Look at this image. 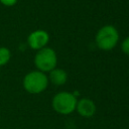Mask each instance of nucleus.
Instances as JSON below:
<instances>
[{
    "label": "nucleus",
    "mask_w": 129,
    "mask_h": 129,
    "mask_svg": "<svg viewBox=\"0 0 129 129\" xmlns=\"http://www.w3.org/2000/svg\"><path fill=\"white\" fill-rule=\"evenodd\" d=\"M11 59V51L6 46H0V67L7 64Z\"/></svg>",
    "instance_id": "obj_8"
},
{
    "label": "nucleus",
    "mask_w": 129,
    "mask_h": 129,
    "mask_svg": "<svg viewBox=\"0 0 129 129\" xmlns=\"http://www.w3.org/2000/svg\"><path fill=\"white\" fill-rule=\"evenodd\" d=\"M76 110L81 116L89 118V117H92L96 113L97 108H96L94 101H92L89 98H82L81 100L77 101Z\"/></svg>",
    "instance_id": "obj_6"
},
{
    "label": "nucleus",
    "mask_w": 129,
    "mask_h": 129,
    "mask_svg": "<svg viewBox=\"0 0 129 129\" xmlns=\"http://www.w3.org/2000/svg\"><path fill=\"white\" fill-rule=\"evenodd\" d=\"M57 56L56 52L48 46H45L39 50H36L34 55V66L36 70L42 73H49L56 68Z\"/></svg>",
    "instance_id": "obj_3"
},
{
    "label": "nucleus",
    "mask_w": 129,
    "mask_h": 129,
    "mask_svg": "<svg viewBox=\"0 0 129 129\" xmlns=\"http://www.w3.org/2000/svg\"><path fill=\"white\" fill-rule=\"evenodd\" d=\"M76 96L69 92H59L55 94L51 101L53 110L61 115H69L76 110Z\"/></svg>",
    "instance_id": "obj_4"
},
{
    "label": "nucleus",
    "mask_w": 129,
    "mask_h": 129,
    "mask_svg": "<svg viewBox=\"0 0 129 129\" xmlns=\"http://www.w3.org/2000/svg\"><path fill=\"white\" fill-rule=\"evenodd\" d=\"M121 49H122V51H123L125 54L129 55V36H127V37L122 41V43H121Z\"/></svg>",
    "instance_id": "obj_9"
},
{
    "label": "nucleus",
    "mask_w": 129,
    "mask_h": 129,
    "mask_svg": "<svg viewBox=\"0 0 129 129\" xmlns=\"http://www.w3.org/2000/svg\"><path fill=\"white\" fill-rule=\"evenodd\" d=\"M48 78L45 73L38 70L31 71L27 73L22 81L23 88L26 92L30 94H40L48 86Z\"/></svg>",
    "instance_id": "obj_2"
},
{
    "label": "nucleus",
    "mask_w": 129,
    "mask_h": 129,
    "mask_svg": "<svg viewBox=\"0 0 129 129\" xmlns=\"http://www.w3.org/2000/svg\"><path fill=\"white\" fill-rule=\"evenodd\" d=\"M119 41V33L115 26L104 25L96 33L95 42L101 50H111L113 49Z\"/></svg>",
    "instance_id": "obj_1"
},
{
    "label": "nucleus",
    "mask_w": 129,
    "mask_h": 129,
    "mask_svg": "<svg viewBox=\"0 0 129 129\" xmlns=\"http://www.w3.org/2000/svg\"><path fill=\"white\" fill-rule=\"evenodd\" d=\"M48 81L50 83H52L55 86H61L63 84H66L67 80H68V75L67 72L62 69H57L54 68L53 70H51L48 73Z\"/></svg>",
    "instance_id": "obj_7"
},
{
    "label": "nucleus",
    "mask_w": 129,
    "mask_h": 129,
    "mask_svg": "<svg viewBox=\"0 0 129 129\" xmlns=\"http://www.w3.org/2000/svg\"><path fill=\"white\" fill-rule=\"evenodd\" d=\"M49 41V34L43 29H36L27 36V44L33 50H39L47 45Z\"/></svg>",
    "instance_id": "obj_5"
},
{
    "label": "nucleus",
    "mask_w": 129,
    "mask_h": 129,
    "mask_svg": "<svg viewBox=\"0 0 129 129\" xmlns=\"http://www.w3.org/2000/svg\"><path fill=\"white\" fill-rule=\"evenodd\" d=\"M17 2H18V0H0V3L4 6H7V7H12Z\"/></svg>",
    "instance_id": "obj_10"
}]
</instances>
